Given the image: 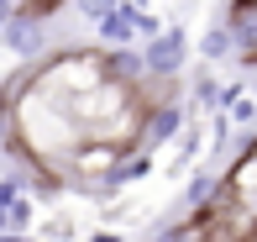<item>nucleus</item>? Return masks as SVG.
Returning <instances> with one entry per match:
<instances>
[{"label": "nucleus", "mask_w": 257, "mask_h": 242, "mask_svg": "<svg viewBox=\"0 0 257 242\" xmlns=\"http://www.w3.org/2000/svg\"><path fill=\"white\" fill-rule=\"evenodd\" d=\"M105 79H115L105 48H58L53 58H42L37 68H27V85L37 90V95L58 100V106H74V111L95 95Z\"/></svg>", "instance_id": "f257e3e1"}, {"label": "nucleus", "mask_w": 257, "mask_h": 242, "mask_svg": "<svg viewBox=\"0 0 257 242\" xmlns=\"http://www.w3.org/2000/svg\"><path fill=\"white\" fill-rule=\"evenodd\" d=\"M142 53H147V74L168 85V79H179L184 63H189V32H184L179 21H168V32H163L158 42H147Z\"/></svg>", "instance_id": "f03ea898"}, {"label": "nucleus", "mask_w": 257, "mask_h": 242, "mask_svg": "<svg viewBox=\"0 0 257 242\" xmlns=\"http://www.w3.org/2000/svg\"><path fill=\"white\" fill-rule=\"evenodd\" d=\"M95 37H100L105 53H126V48H137V6H110V16L95 27Z\"/></svg>", "instance_id": "7ed1b4c3"}, {"label": "nucleus", "mask_w": 257, "mask_h": 242, "mask_svg": "<svg viewBox=\"0 0 257 242\" xmlns=\"http://www.w3.org/2000/svg\"><path fill=\"white\" fill-rule=\"evenodd\" d=\"M226 27L236 37V53H241V68H257V0L247 6H226Z\"/></svg>", "instance_id": "20e7f679"}, {"label": "nucleus", "mask_w": 257, "mask_h": 242, "mask_svg": "<svg viewBox=\"0 0 257 242\" xmlns=\"http://www.w3.org/2000/svg\"><path fill=\"white\" fill-rule=\"evenodd\" d=\"M194 53H200L205 68H215V63H226V58H241V53H236V37H231L226 21H205V32L194 37Z\"/></svg>", "instance_id": "39448f33"}, {"label": "nucleus", "mask_w": 257, "mask_h": 242, "mask_svg": "<svg viewBox=\"0 0 257 242\" xmlns=\"http://www.w3.org/2000/svg\"><path fill=\"white\" fill-rule=\"evenodd\" d=\"M32 226H37V205H32V200H16L6 211V237H27Z\"/></svg>", "instance_id": "423d86ee"}]
</instances>
